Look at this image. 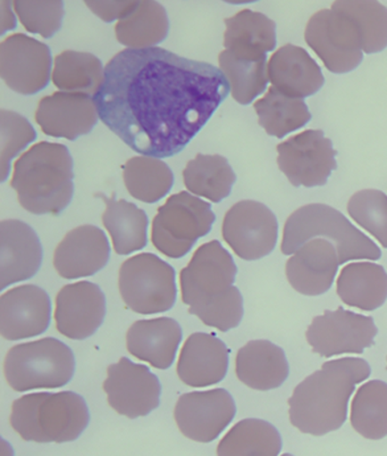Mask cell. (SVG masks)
<instances>
[{
    "mask_svg": "<svg viewBox=\"0 0 387 456\" xmlns=\"http://www.w3.org/2000/svg\"><path fill=\"white\" fill-rule=\"evenodd\" d=\"M220 69L166 49H125L105 68L94 94L99 118L139 154L182 151L230 93Z\"/></svg>",
    "mask_w": 387,
    "mask_h": 456,
    "instance_id": "obj_1",
    "label": "cell"
},
{
    "mask_svg": "<svg viewBox=\"0 0 387 456\" xmlns=\"http://www.w3.org/2000/svg\"><path fill=\"white\" fill-rule=\"evenodd\" d=\"M372 369L359 357L328 361L296 386L289 398L292 426L312 436L339 430L348 417L350 398Z\"/></svg>",
    "mask_w": 387,
    "mask_h": 456,
    "instance_id": "obj_2",
    "label": "cell"
},
{
    "mask_svg": "<svg viewBox=\"0 0 387 456\" xmlns=\"http://www.w3.org/2000/svg\"><path fill=\"white\" fill-rule=\"evenodd\" d=\"M237 273L232 256L220 241L201 245L180 273L182 301L189 314L222 332L237 328L245 314L240 290L233 286Z\"/></svg>",
    "mask_w": 387,
    "mask_h": 456,
    "instance_id": "obj_3",
    "label": "cell"
},
{
    "mask_svg": "<svg viewBox=\"0 0 387 456\" xmlns=\"http://www.w3.org/2000/svg\"><path fill=\"white\" fill-rule=\"evenodd\" d=\"M73 159L61 143L40 142L16 159L11 187L26 211L59 216L74 192Z\"/></svg>",
    "mask_w": 387,
    "mask_h": 456,
    "instance_id": "obj_4",
    "label": "cell"
},
{
    "mask_svg": "<svg viewBox=\"0 0 387 456\" xmlns=\"http://www.w3.org/2000/svg\"><path fill=\"white\" fill-rule=\"evenodd\" d=\"M10 422L23 441L63 444L81 436L90 413L85 398L71 390L32 393L13 402Z\"/></svg>",
    "mask_w": 387,
    "mask_h": 456,
    "instance_id": "obj_5",
    "label": "cell"
},
{
    "mask_svg": "<svg viewBox=\"0 0 387 456\" xmlns=\"http://www.w3.org/2000/svg\"><path fill=\"white\" fill-rule=\"evenodd\" d=\"M327 237L335 244L340 265L349 261H377L380 248L364 232L357 229L337 209L325 204H309L296 209L284 224L281 250L291 256L316 238Z\"/></svg>",
    "mask_w": 387,
    "mask_h": 456,
    "instance_id": "obj_6",
    "label": "cell"
},
{
    "mask_svg": "<svg viewBox=\"0 0 387 456\" xmlns=\"http://www.w3.org/2000/svg\"><path fill=\"white\" fill-rule=\"evenodd\" d=\"M76 372L72 349L60 340L47 337L15 345L4 361V375L15 392L64 387Z\"/></svg>",
    "mask_w": 387,
    "mask_h": 456,
    "instance_id": "obj_7",
    "label": "cell"
},
{
    "mask_svg": "<svg viewBox=\"0 0 387 456\" xmlns=\"http://www.w3.org/2000/svg\"><path fill=\"white\" fill-rule=\"evenodd\" d=\"M215 220L212 205L181 191L168 197L158 208L152 221V244L165 256L183 257L199 238L208 235Z\"/></svg>",
    "mask_w": 387,
    "mask_h": 456,
    "instance_id": "obj_8",
    "label": "cell"
},
{
    "mask_svg": "<svg viewBox=\"0 0 387 456\" xmlns=\"http://www.w3.org/2000/svg\"><path fill=\"white\" fill-rule=\"evenodd\" d=\"M118 289L123 302L135 314H163L176 302L175 270L155 254H138L123 262Z\"/></svg>",
    "mask_w": 387,
    "mask_h": 456,
    "instance_id": "obj_9",
    "label": "cell"
},
{
    "mask_svg": "<svg viewBox=\"0 0 387 456\" xmlns=\"http://www.w3.org/2000/svg\"><path fill=\"white\" fill-rule=\"evenodd\" d=\"M304 39L329 72L353 71L364 59L356 23L335 7L325 8L311 16L304 31Z\"/></svg>",
    "mask_w": 387,
    "mask_h": 456,
    "instance_id": "obj_10",
    "label": "cell"
},
{
    "mask_svg": "<svg viewBox=\"0 0 387 456\" xmlns=\"http://www.w3.org/2000/svg\"><path fill=\"white\" fill-rule=\"evenodd\" d=\"M373 316L355 314L339 307L315 316L306 338L312 352L323 357L362 354L372 347L377 335Z\"/></svg>",
    "mask_w": 387,
    "mask_h": 456,
    "instance_id": "obj_11",
    "label": "cell"
},
{
    "mask_svg": "<svg viewBox=\"0 0 387 456\" xmlns=\"http://www.w3.org/2000/svg\"><path fill=\"white\" fill-rule=\"evenodd\" d=\"M222 236L242 260H261L273 252L278 242V220L266 205L241 200L226 212Z\"/></svg>",
    "mask_w": 387,
    "mask_h": 456,
    "instance_id": "obj_12",
    "label": "cell"
},
{
    "mask_svg": "<svg viewBox=\"0 0 387 456\" xmlns=\"http://www.w3.org/2000/svg\"><path fill=\"white\" fill-rule=\"evenodd\" d=\"M279 170L294 187H322L337 167V151L322 130H306L276 147Z\"/></svg>",
    "mask_w": 387,
    "mask_h": 456,
    "instance_id": "obj_13",
    "label": "cell"
},
{
    "mask_svg": "<svg viewBox=\"0 0 387 456\" xmlns=\"http://www.w3.org/2000/svg\"><path fill=\"white\" fill-rule=\"evenodd\" d=\"M52 65L51 49L31 37L14 34L0 44V77L15 93L31 96L46 88Z\"/></svg>",
    "mask_w": 387,
    "mask_h": 456,
    "instance_id": "obj_14",
    "label": "cell"
},
{
    "mask_svg": "<svg viewBox=\"0 0 387 456\" xmlns=\"http://www.w3.org/2000/svg\"><path fill=\"white\" fill-rule=\"evenodd\" d=\"M102 388L110 408L129 419L146 417L157 409L162 394L157 376L127 357L107 368Z\"/></svg>",
    "mask_w": 387,
    "mask_h": 456,
    "instance_id": "obj_15",
    "label": "cell"
},
{
    "mask_svg": "<svg viewBox=\"0 0 387 456\" xmlns=\"http://www.w3.org/2000/svg\"><path fill=\"white\" fill-rule=\"evenodd\" d=\"M236 414V402L224 388L183 394L174 409L175 422L181 433L198 443L215 441Z\"/></svg>",
    "mask_w": 387,
    "mask_h": 456,
    "instance_id": "obj_16",
    "label": "cell"
},
{
    "mask_svg": "<svg viewBox=\"0 0 387 456\" xmlns=\"http://www.w3.org/2000/svg\"><path fill=\"white\" fill-rule=\"evenodd\" d=\"M55 305L56 328L66 338H89L104 322L106 297L96 283L79 281L64 286L56 296Z\"/></svg>",
    "mask_w": 387,
    "mask_h": 456,
    "instance_id": "obj_17",
    "label": "cell"
},
{
    "mask_svg": "<svg viewBox=\"0 0 387 456\" xmlns=\"http://www.w3.org/2000/svg\"><path fill=\"white\" fill-rule=\"evenodd\" d=\"M52 302L43 289L23 285L0 297V334L7 340L32 338L51 324Z\"/></svg>",
    "mask_w": 387,
    "mask_h": 456,
    "instance_id": "obj_18",
    "label": "cell"
},
{
    "mask_svg": "<svg viewBox=\"0 0 387 456\" xmlns=\"http://www.w3.org/2000/svg\"><path fill=\"white\" fill-rule=\"evenodd\" d=\"M35 117L44 134L73 142L92 133L99 114L89 94L57 92L41 98Z\"/></svg>",
    "mask_w": 387,
    "mask_h": 456,
    "instance_id": "obj_19",
    "label": "cell"
},
{
    "mask_svg": "<svg viewBox=\"0 0 387 456\" xmlns=\"http://www.w3.org/2000/svg\"><path fill=\"white\" fill-rule=\"evenodd\" d=\"M109 256L105 232L96 225L85 224L66 233L53 253V268L68 281L92 277L105 268Z\"/></svg>",
    "mask_w": 387,
    "mask_h": 456,
    "instance_id": "obj_20",
    "label": "cell"
},
{
    "mask_svg": "<svg viewBox=\"0 0 387 456\" xmlns=\"http://www.w3.org/2000/svg\"><path fill=\"white\" fill-rule=\"evenodd\" d=\"M43 246L35 230L20 220L0 224V289L28 281L43 263Z\"/></svg>",
    "mask_w": 387,
    "mask_h": 456,
    "instance_id": "obj_21",
    "label": "cell"
},
{
    "mask_svg": "<svg viewBox=\"0 0 387 456\" xmlns=\"http://www.w3.org/2000/svg\"><path fill=\"white\" fill-rule=\"evenodd\" d=\"M339 266L335 244L316 238L307 241L287 260L286 273L292 289L298 293L319 296L331 289Z\"/></svg>",
    "mask_w": 387,
    "mask_h": 456,
    "instance_id": "obj_22",
    "label": "cell"
},
{
    "mask_svg": "<svg viewBox=\"0 0 387 456\" xmlns=\"http://www.w3.org/2000/svg\"><path fill=\"white\" fill-rule=\"evenodd\" d=\"M230 351L214 334L196 332L185 340L176 372L180 380L195 388L221 383L229 369Z\"/></svg>",
    "mask_w": 387,
    "mask_h": 456,
    "instance_id": "obj_23",
    "label": "cell"
},
{
    "mask_svg": "<svg viewBox=\"0 0 387 456\" xmlns=\"http://www.w3.org/2000/svg\"><path fill=\"white\" fill-rule=\"evenodd\" d=\"M267 74L273 87L300 100L318 93L325 84L316 61L306 49L292 44L284 45L270 56Z\"/></svg>",
    "mask_w": 387,
    "mask_h": 456,
    "instance_id": "obj_24",
    "label": "cell"
},
{
    "mask_svg": "<svg viewBox=\"0 0 387 456\" xmlns=\"http://www.w3.org/2000/svg\"><path fill=\"white\" fill-rule=\"evenodd\" d=\"M182 335L179 322L168 316L139 320L127 330L126 348L151 367L166 370L174 362Z\"/></svg>",
    "mask_w": 387,
    "mask_h": 456,
    "instance_id": "obj_25",
    "label": "cell"
},
{
    "mask_svg": "<svg viewBox=\"0 0 387 456\" xmlns=\"http://www.w3.org/2000/svg\"><path fill=\"white\" fill-rule=\"evenodd\" d=\"M236 373L249 388L266 392L286 383L290 367L282 347L269 340H251L238 349Z\"/></svg>",
    "mask_w": 387,
    "mask_h": 456,
    "instance_id": "obj_26",
    "label": "cell"
},
{
    "mask_svg": "<svg viewBox=\"0 0 387 456\" xmlns=\"http://www.w3.org/2000/svg\"><path fill=\"white\" fill-rule=\"evenodd\" d=\"M341 301L361 311H375L387 299V273L376 263H350L336 281Z\"/></svg>",
    "mask_w": 387,
    "mask_h": 456,
    "instance_id": "obj_27",
    "label": "cell"
},
{
    "mask_svg": "<svg viewBox=\"0 0 387 456\" xmlns=\"http://www.w3.org/2000/svg\"><path fill=\"white\" fill-rule=\"evenodd\" d=\"M224 47L238 56L262 57L276 47V24L269 16L242 10L225 19Z\"/></svg>",
    "mask_w": 387,
    "mask_h": 456,
    "instance_id": "obj_28",
    "label": "cell"
},
{
    "mask_svg": "<svg viewBox=\"0 0 387 456\" xmlns=\"http://www.w3.org/2000/svg\"><path fill=\"white\" fill-rule=\"evenodd\" d=\"M105 201L102 224L112 238L115 253L130 256L146 248L148 237V216L143 209L125 200H115L104 194H97Z\"/></svg>",
    "mask_w": 387,
    "mask_h": 456,
    "instance_id": "obj_29",
    "label": "cell"
},
{
    "mask_svg": "<svg viewBox=\"0 0 387 456\" xmlns=\"http://www.w3.org/2000/svg\"><path fill=\"white\" fill-rule=\"evenodd\" d=\"M168 30L170 20L166 10L157 2H139L115 26L118 43L130 49L152 48L166 39Z\"/></svg>",
    "mask_w": 387,
    "mask_h": 456,
    "instance_id": "obj_30",
    "label": "cell"
},
{
    "mask_svg": "<svg viewBox=\"0 0 387 456\" xmlns=\"http://www.w3.org/2000/svg\"><path fill=\"white\" fill-rule=\"evenodd\" d=\"M281 451V434L271 423L245 419L222 438L217 456H278Z\"/></svg>",
    "mask_w": 387,
    "mask_h": 456,
    "instance_id": "obj_31",
    "label": "cell"
},
{
    "mask_svg": "<svg viewBox=\"0 0 387 456\" xmlns=\"http://www.w3.org/2000/svg\"><path fill=\"white\" fill-rule=\"evenodd\" d=\"M183 180L192 194L221 203L232 191L237 175L224 156L198 154L185 167Z\"/></svg>",
    "mask_w": 387,
    "mask_h": 456,
    "instance_id": "obj_32",
    "label": "cell"
},
{
    "mask_svg": "<svg viewBox=\"0 0 387 456\" xmlns=\"http://www.w3.org/2000/svg\"><path fill=\"white\" fill-rule=\"evenodd\" d=\"M101 61L90 53L65 51L55 57L52 79L61 92L94 96L104 84Z\"/></svg>",
    "mask_w": 387,
    "mask_h": 456,
    "instance_id": "obj_33",
    "label": "cell"
},
{
    "mask_svg": "<svg viewBox=\"0 0 387 456\" xmlns=\"http://www.w3.org/2000/svg\"><path fill=\"white\" fill-rule=\"evenodd\" d=\"M259 125L266 134L284 138L302 129L311 120L306 102L300 98L287 96L271 86L265 96L254 104Z\"/></svg>",
    "mask_w": 387,
    "mask_h": 456,
    "instance_id": "obj_34",
    "label": "cell"
},
{
    "mask_svg": "<svg viewBox=\"0 0 387 456\" xmlns=\"http://www.w3.org/2000/svg\"><path fill=\"white\" fill-rule=\"evenodd\" d=\"M125 188L133 199L156 203L170 192L174 184L171 167L151 156H135L123 167Z\"/></svg>",
    "mask_w": 387,
    "mask_h": 456,
    "instance_id": "obj_35",
    "label": "cell"
},
{
    "mask_svg": "<svg viewBox=\"0 0 387 456\" xmlns=\"http://www.w3.org/2000/svg\"><path fill=\"white\" fill-rule=\"evenodd\" d=\"M218 63L229 81L230 94L238 104L249 105L265 92L269 84L267 56H238L225 49L218 56Z\"/></svg>",
    "mask_w": 387,
    "mask_h": 456,
    "instance_id": "obj_36",
    "label": "cell"
},
{
    "mask_svg": "<svg viewBox=\"0 0 387 456\" xmlns=\"http://www.w3.org/2000/svg\"><path fill=\"white\" fill-rule=\"evenodd\" d=\"M350 421L362 437L380 441L387 436V384L370 380L361 385L351 403Z\"/></svg>",
    "mask_w": 387,
    "mask_h": 456,
    "instance_id": "obj_37",
    "label": "cell"
},
{
    "mask_svg": "<svg viewBox=\"0 0 387 456\" xmlns=\"http://www.w3.org/2000/svg\"><path fill=\"white\" fill-rule=\"evenodd\" d=\"M337 8L356 23L361 37L362 52L375 54L387 47V8L378 2H335Z\"/></svg>",
    "mask_w": 387,
    "mask_h": 456,
    "instance_id": "obj_38",
    "label": "cell"
},
{
    "mask_svg": "<svg viewBox=\"0 0 387 456\" xmlns=\"http://www.w3.org/2000/svg\"><path fill=\"white\" fill-rule=\"evenodd\" d=\"M349 216L387 248V196L377 189L356 192L348 201Z\"/></svg>",
    "mask_w": 387,
    "mask_h": 456,
    "instance_id": "obj_39",
    "label": "cell"
},
{
    "mask_svg": "<svg viewBox=\"0 0 387 456\" xmlns=\"http://www.w3.org/2000/svg\"><path fill=\"white\" fill-rule=\"evenodd\" d=\"M0 176L5 183L12 159L36 141V133L26 118L13 110H0Z\"/></svg>",
    "mask_w": 387,
    "mask_h": 456,
    "instance_id": "obj_40",
    "label": "cell"
},
{
    "mask_svg": "<svg viewBox=\"0 0 387 456\" xmlns=\"http://www.w3.org/2000/svg\"><path fill=\"white\" fill-rule=\"evenodd\" d=\"M13 7L26 30L44 39L57 34L63 23V2H14Z\"/></svg>",
    "mask_w": 387,
    "mask_h": 456,
    "instance_id": "obj_41",
    "label": "cell"
},
{
    "mask_svg": "<svg viewBox=\"0 0 387 456\" xmlns=\"http://www.w3.org/2000/svg\"><path fill=\"white\" fill-rule=\"evenodd\" d=\"M139 2H85L89 10L104 22L121 20L137 7Z\"/></svg>",
    "mask_w": 387,
    "mask_h": 456,
    "instance_id": "obj_42",
    "label": "cell"
},
{
    "mask_svg": "<svg viewBox=\"0 0 387 456\" xmlns=\"http://www.w3.org/2000/svg\"><path fill=\"white\" fill-rule=\"evenodd\" d=\"M12 6H13V3L2 2L0 3V35H5V32L13 30L16 27V19L12 11Z\"/></svg>",
    "mask_w": 387,
    "mask_h": 456,
    "instance_id": "obj_43",
    "label": "cell"
},
{
    "mask_svg": "<svg viewBox=\"0 0 387 456\" xmlns=\"http://www.w3.org/2000/svg\"><path fill=\"white\" fill-rule=\"evenodd\" d=\"M2 456H14L13 449H12V446L5 439H2Z\"/></svg>",
    "mask_w": 387,
    "mask_h": 456,
    "instance_id": "obj_44",
    "label": "cell"
},
{
    "mask_svg": "<svg viewBox=\"0 0 387 456\" xmlns=\"http://www.w3.org/2000/svg\"><path fill=\"white\" fill-rule=\"evenodd\" d=\"M282 456H294V455L289 454V453H286V454H283Z\"/></svg>",
    "mask_w": 387,
    "mask_h": 456,
    "instance_id": "obj_45",
    "label": "cell"
},
{
    "mask_svg": "<svg viewBox=\"0 0 387 456\" xmlns=\"http://www.w3.org/2000/svg\"><path fill=\"white\" fill-rule=\"evenodd\" d=\"M386 369H387V367H386Z\"/></svg>",
    "mask_w": 387,
    "mask_h": 456,
    "instance_id": "obj_46",
    "label": "cell"
}]
</instances>
